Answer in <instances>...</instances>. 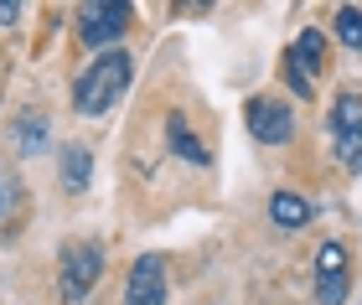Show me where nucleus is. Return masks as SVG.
<instances>
[{"label":"nucleus","instance_id":"f257e3e1","mask_svg":"<svg viewBox=\"0 0 362 305\" xmlns=\"http://www.w3.org/2000/svg\"><path fill=\"white\" fill-rule=\"evenodd\" d=\"M129 52H119V47H109V52H98L83 78L73 83V104H78V114H104V109H114L124 99V88H129Z\"/></svg>","mask_w":362,"mask_h":305},{"label":"nucleus","instance_id":"f03ea898","mask_svg":"<svg viewBox=\"0 0 362 305\" xmlns=\"http://www.w3.org/2000/svg\"><path fill=\"white\" fill-rule=\"evenodd\" d=\"M98 275H104V249H98V244H68V249H62L57 290H62V300H68V305L83 300L93 285H98Z\"/></svg>","mask_w":362,"mask_h":305},{"label":"nucleus","instance_id":"7ed1b4c3","mask_svg":"<svg viewBox=\"0 0 362 305\" xmlns=\"http://www.w3.org/2000/svg\"><path fill=\"white\" fill-rule=\"evenodd\" d=\"M129 26V6L124 0H88L83 11H78V37L98 52H109V42H119Z\"/></svg>","mask_w":362,"mask_h":305},{"label":"nucleus","instance_id":"20e7f679","mask_svg":"<svg viewBox=\"0 0 362 305\" xmlns=\"http://www.w3.org/2000/svg\"><path fill=\"white\" fill-rule=\"evenodd\" d=\"M332 140L347 171H362V93H341L332 104Z\"/></svg>","mask_w":362,"mask_h":305},{"label":"nucleus","instance_id":"39448f33","mask_svg":"<svg viewBox=\"0 0 362 305\" xmlns=\"http://www.w3.org/2000/svg\"><path fill=\"white\" fill-rule=\"evenodd\" d=\"M249 135L264 140V145H285V140L295 135L290 104H279V99H249Z\"/></svg>","mask_w":362,"mask_h":305},{"label":"nucleus","instance_id":"423d86ee","mask_svg":"<svg viewBox=\"0 0 362 305\" xmlns=\"http://www.w3.org/2000/svg\"><path fill=\"white\" fill-rule=\"evenodd\" d=\"M347 300V249L321 244L316 253V305H341Z\"/></svg>","mask_w":362,"mask_h":305},{"label":"nucleus","instance_id":"0eeeda50","mask_svg":"<svg viewBox=\"0 0 362 305\" xmlns=\"http://www.w3.org/2000/svg\"><path fill=\"white\" fill-rule=\"evenodd\" d=\"M124 305H166V264H160L156 253H140V259H135Z\"/></svg>","mask_w":362,"mask_h":305},{"label":"nucleus","instance_id":"6e6552de","mask_svg":"<svg viewBox=\"0 0 362 305\" xmlns=\"http://www.w3.org/2000/svg\"><path fill=\"white\" fill-rule=\"evenodd\" d=\"M285 62H290L300 78H310V83H316V78H321V62H326V37H321L316 26H305L300 37H295V47L285 52Z\"/></svg>","mask_w":362,"mask_h":305},{"label":"nucleus","instance_id":"1a4fd4ad","mask_svg":"<svg viewBox=\"0 0 362 305\" xmlns=\"http://www.w3.org/2000/svg\"><path fill=\"white\" fill-rule=\"evenodd\" d=\"M62 181H68V191H88V181H93V155H88V145H62Z\"/></svg>","mask_w":362,"mask_h":305},{"label":"nucleus","instance_id":"9d476101","mask_svg":"<svg viewBox=\"0 0 362 305\" xmlns=\"http://www.w3.org/2000/svg\"><path fill=\"white\" fill-rule=\"evenodd\" d=\"M269 217H274V228H305L310 222V202L295 197V191H274L269 197Z\"/></svg>","mask_w":362,"mask_h":305},{"label":"nucleus","instance_id":"9b49d317","mask_svg":"<svg viewBox=\"0 0 362 305\" xmlns=\"http://www.w3.org/2000/svg\"><path fill=\"white\" fill-rule=\"evenodd\" d=\"M166 135H171V150H176L181 160H192V166H207V145L187 130V119H181V114L166 119Z\"/></svg>","mask_w":362,"mask_h":305},{"label":"nucleus","instance_id":"f8f14e48","mask_svg":"<svg viewBox=\"0 0 362 305\" xmlns=\"http://www.w3.org/2000/svg\"><path fill=\"white\" fill-rule=\"evenodd\" d=\"M337 37L362 57V11H357V6H341V11H337Z\"/></svg>","mask_w":362,"mask_h":305},{"label":"nucleus","instance_id":"ddd939ff","mask_svg":"<svg viewBox=\"0 0 362 305\" xmlns=\"http://www.w3.org/2000/svg\"><path fill=\"white\" fill-rule=\"evenodd\" d=\"M47 145V119L31 114V119H16V150H42Z\"/></svg>","mask_w":362,"mask_h":305}]
</instances>
